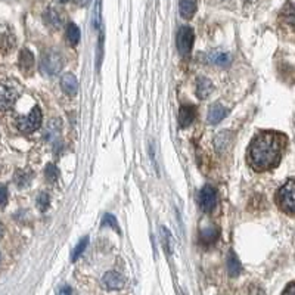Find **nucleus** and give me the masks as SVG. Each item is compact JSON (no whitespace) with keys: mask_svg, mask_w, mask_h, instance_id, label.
I'll use <instances>...</instances> for the list:
<instances>
[{"mask_svg":"<svg viewBox=\"0 0 295 295\" xmlns=\"http://www.w3.org/2000/svg\"><path fill=\"white\" fill-rule=\"evenodd\" d=\"M282 155V136L274 133L258 134L249 146V163L254 170L264 172L277 166Z\"/></svg>","mask_w":295,"mask_h":295,"instance_id":"1","label":"nucleus"},{"mask_svg":"<svg viewBox=\"0 0 295 295\" xmlns=\"http://www.w3.org/2000/svg\"><path fill=\"white\" fill-rule=\"evenodd\" d=\"M20 93L21 87L15 80H0V111L11 109L15 105L17 99L20 98Z\"/></svg>","mask_w":295,"mask_h":295,"instance_id":"2","label":"nucleus"},{"mask_svg":"<svg viewBox=\"0 0 295 295\" xmlns=\"http://www.w3.org/2000/svg\"><path fill=\"white\" fill-rule=\"evenodd\" d=\"M64 67V58L59 50L50 49L43 53L40 61V71L45 75H56Z\"/></svg>","mask_w":295,"mask_h":295,"instance_id":"3","label":"nucleus"},{"mask_svg":"<svg viewBox=\"0 0 295 295\" xmlns=\"http://www.w3.org/2000/svg\"><path fill=\"white\" fill-rule=\"evenodd\" d=\"M42 120H43V117H42L40 108H39V106H34V108L30 111V114L18 117L15 124H17V128H18L21 133L30 134V133L36 131V130L42 125Z\"/></svg>","mask_w":295,"mask_h":295,"instance_id":"4","label":"nucleus"},{"mask_svg":"<svg viewBox=\"0 0 295 295\" xmlns=\"http://www.w3.org/2000/svg\"><path fill=\"white\" fill-rule=\"evenodd\" d=\"M277 204L279 207L288 213L292 214L295 211V183L294 180H288L283 188L277 192Z\"/></svg>","mask_w":295,"mask_h":295,"instance_id":"5","label":"nucleus"},{"mask_svg":"<svg viewBox=\"0 0 295 295\" xmlns=\"http://www.w3.org/2000/svg\"><path fill=\"white\" fill-rule=\"evenodd\" d=\"M199 207L204 213H211L217 204V192L213 186L207 185L201 189L199 198H198Z\"/></svg>","mask_w":295,"mask_h":295,"instance_id":"6","label":"nucleus"},{"mask_svg":"<svg viewBox=\"0 0 295 295\" xmlns=\"http://www.w3.org/2000/svg\"><path fill=\"white\" fill-rule=\"evenodd\" d=\"M194 40H195L194 30L189 27H182L177 33V50L182 55H188L192 50Z\"/></svg>","mask_w":295,"mask_h":295,"instance_id":"7","label":"nucleus"},{"mask_svg":"<svg viewBox=\"0 0 295 295\" xmlns=\"http://www.w3.org/2000/svg\"><path fill=\"white\" fill-rule=\"evenodd\" d=\"M102 285L109 291H117L124 286V277L118 271H108L102 277Z\"/></svg>","mask_w":295,"mask_h":295,"instance_id":"8","label":"nucleus"},{"mask_svg":"<svg viewBox=\"0 0 295 295\" xmlns=\"http://www.w3.org/2000/svg\"><path fill=\"white\" fill-rule=\"evenodd\" d=\"M195 115H197V109L195 106L192 105H183L180 106V111H179V124L180 127H189L191 124L194 123L195 120Z\"/></svg>","mask_w":295,"mask_h":295,"instance_id":"9","label":"nucleus"},{"mask_svg":"<svg viewBox=\"0 0 295 295\" xmlns=\"http://www.w3.org/2000/svg\"><path fill=\"white\" fill-rule=\"evenodd\" d=\"M61 87L68 96H74L78 90V81L73 74H65L61 78Z\"/></svg>","mask_w":295,"mask_h":295,"instance_id":"10","label":"nucleus"},{"mask_svg":"<svg viewBox=\"0 0 295 295\" xmlns=\"http://www.w3.org/2000/svg\"><path fill=\"white\" fill-rule=\"evenodd\" d=\"M214 86L213 83L207 78V77H199L197 81V95L199 99H207L211 92H213Z\"/></svg>","mask_w":295,"mask_h":295,"instance_id":"11","label":"nucleus"},{"mask_svg":"<svg viewBox=\"0 0 295 295\" xmlns=\"http://www.w3.org/2000/svg\"><path fill=\"white\" fill-rule=\"evenodd\" d=\"M179 11L183 18H186V20L192 18L197 12V0H180Z\"/></svg>","mask_w":295,"mask_h":295,"instance_id":"12","label":"nucleus"},{"mask_svg":"<svg viewBox=\"0 0 295 295\" xmlns=\"http://www.w3.org/2000/svg\"><path fill=\"white\" fill-rule=\"evenodd\" d=\"M226 109L221 106L220 103H214L213 106H210L208 109V123L210 124H219L226 117Z\"/></svg>","mask_w":295,"mask_h":295,"instance_id":"13","label":"nucleus"},{"mask_svg":"<svg viewBox=\"0 0 295 295\" xmlns=\"http://www.w3.org/2000/svg\"><path fill=\"white\" fill-rule=\"evenodd\" d=\"M219 239V229L216 227H207L204 230H201L199 233V241L204 245H211Z\"/></svg>","mask_w":295,"mask_h":295,"instance_id":"14","label":"nucleus"},{"mask_svg":"<svg viewBox=\"0 0 295 295\" xmlns=\"http://www.w3.org/2000/svg\"><path fill=\"white\" fill-rule=\"evenodd\" d=\"M20 67L24 73H28L33 70L34 67V56L33 53L28 49L21 50V55H20Z\"/></svg>","mask_w":295,"mask_h":295,"instance_id":"15","label":"nucleus"},{"mask_svg":"<svg viewBox=\"0 0 295 295\" xmlns=\"http://www.w3.org/2000/svg\"><path fill=\"white\" fill-rule=\"evenodd\" d=\"M241 269L242 267H241V263H239L238 257L233 252H230L229 257H227V270H229V274L230 276H238L241 273Z\"/></svg>","mask_w":295,"mask_h":295,"instance_id":"16","label":"nucleus"},{"mask_svg":"<svg viewBox=\"0 0 295 295\" xmlns=\"http://www.w3.org/2000/svg\"><path fill=\"white\" fill-rule=\"evenodd\" d=\"M59 131H61V121L59 120H52L49 127H48V130H46V139L49 142L58 139L59 137Z\"/></svg>","mask_w":295,"mask_h":295,"instance_id":"17","label":"nucleus"},{"mask_svg":"<svg viewBox=\"0 0 295 295\" xmlns=\"http://www.w3.org/2000/svg\"><path fill=\"white\" fill-rule=\"evenodd\" d=\"M67 40L71 46H75L80 42V30L75 24L67 25Z\"/></svg>","mask_w":295,"mask_h":295,"instance_id":"18","label":"nucleus"},{"mask_svg":"<svg viewBox=\"0 0 295 295\" xmlns=\"http://www.w3.org/2000/svg\"><path fill=\"white\" fill-rule=\"evenodd\" d=\"M45 21H46V24L53 27V28H58L61 25V23H62L59 14L55 9H49V11L45 12Z\"/></svg>","mask_w":295,"mask_h":295,"instance_id":"19","label":"nucleus"},{"mask_svg":"<svg viewBox=\"0 0 295 295\" xmlns=\"http://www.w3.org/2000/svg\"><path fill=\"white\" fill-rule=\"evenodd\" d=\"M210 59L213 64H216L219 67H226L230 64V55H227V53H211Z\"/></svg>","mask_w":295,"mask_h":295,"instance_id":"20","label":"nucleus"},{"mask_svg":"<svg viewBox=\"0 0 295 295\" xmlns=\"http://www.w3.org/2000/svg\"><path fill=\"white\" fill-rule=\"evenodd\" d=\"M87 244H89V238H87V236H84V238H83V239L77 244V246L74 248L73 254H71V260H73V261L78 260V258L83 255L84 249L87 248Z\"/></svg>","mask_w":295,"mask_h":295,"instance_id":"21","label":"nucleus"},{"mask_svg":"<svg viewBox=\"0 0 295 295\" xmlns=\"http://www.w3.org/2000/svg\"><path fill=\"white\" fill-rule=\"evenodd\" d=\"M30 180H31V174H30V173L17 172V174H15V182H17V185H18L20 188L27 186V185L30 183Z\"/></svg>","mask_w":295,"mask_h":295,"instance_id":"22","label":"nucleus"},{"mask_svg":"<svg viewBox=\"0 0 295 295\" xmlns=\"http://www.w3.org/2000/svg\"><path fill=\"white\" fill-rule=\"evenodd\" d=\"M49 202H50V199L48 194H40L39 198H37V205H39V208H40L42 211H46V210H48Z\"/></svg>","mask_w":295,"mask_h":295,"instance_id":"23","label":"nucleus"},{"mask_svg":"<svg viewBox=\"0 0 295 295\" xmlns=\"http://www.w3.org/2000/svg\"><path fill=\"white\" fill-rule=\"evenodd\" d=\"M46 179L49 180L50 183H55L56 179H58V170H56V167L53 164H49L46 167Z\"/></svg>","mask_w":295,"mask_h":295,"instance_id":"24","label":"nucleus"},{"mask_svg":"<svg viewBox=\"0 0 295 295\" xmlns=\"http://www.w3.org/2000/svg\"><path fill=\"white\" fill-rule=\"evenodd\" d=\"M105 224H109V226H112L117 232H120V227H118L117 220H115V217H114L112 214H106V216L103 217V226H105Z\"/></svg>","mask_w":295,"mask_h":295,"instance_id":"25","label":"nucleus"},{"mask_svg":"<svg viewBox=\"0 0 295 295\" xmlns=\"http://www.w3.org/2000/svg\"><path fill=\"white\" fill-rule=\"evenodd\" d=\"M14 46L12 40L6 36H0V49H11Z\"/></svg>","mask_w":295,"mask_h":295,"instance_id":"26","label":"nucleus"},{"mask_svg":"<svg viewBox=\"0 0 295 295\" xmlns=\"http://www.w3.org/2000/svg\"><path fill=\"white\" fill-rule=\"evenodd\" d=\"M8 202V189L6 186L0 185V207H5Z\"/></svg>","mask_w":295,"mask_h":295,"instance_id":"27","label":"nucleus"},{"mask_svg":"<svg viewBox=\"0 0 295 295\" xmlns=\"http://www.w3.org/2000/svg\"><path fill=\"white\" fill-rule=\"evenodd\" d=\"M99 23H100V5H99V2H98V5H96V11L93 12V25L98 28Z\"/></svg>","mask_w":295,"mask_h":295,"instance_id":"28","label":"nucleus"},{"mask_svg":"<svg viewBox=\"0 0 295 295\" xmlns=\"http://www.w3.org/2000/svg\"><path fill=\"white\" fill-rule=\"evenodd\" d=\"M73 294V289L70 288V286H62L61 289H59V295H71Z\"/></svg>","mask_w":295,"mask_h":295,"instance_id":"29","label":"nucleus"},{"mask_svg":"<svg viewBox=\"0 0 295 295\" xmlns=\"http://www.w3.org/2000/svg\"><path fill=\"white\" fill-rule=\"evenodd\" d=\"M294 294H295V286H294V283L291 282V283L288 285V288L285 289L283 295H294Z\"/></svg>","mask_w":295,"mask_h":295,"instance_id":"30","label":"nucleus"},{"mask_svg":"<svg viewBox=\"0 0 295 295\" xmlns=\"http://www.w3.org/2000/svg\"><path fill=\"white\" fill-rule=\"evenodd\" d=\"M92 0H74V3L75 5H78V6H86V5H89Z\"/></svg>","mask_w":295,"mask_h":295,"instance_id":"31","label":"nucleus"},{"mask_svg":"<svg viewBox=\"0 0 295 295\" xmlns=\"http://www.w3.org/2000/svg\"><path fill=\"white\" fill-rule=\"evenodd\" d=\"M59 2H61V3H65V2H67V0H59Z\"/></svg>","mask_w":295,"mask_h":295,"instance_id":"32","label":"nucleus"}]
</instances>
